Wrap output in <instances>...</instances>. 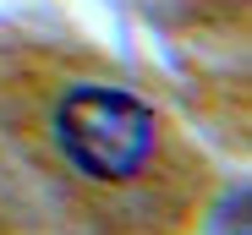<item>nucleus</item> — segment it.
<instances>
[{
	"instance_id": "1",
	"label": "nucleus",
	"mask_w": 252,
	"mask_h": 235,
	"mask_svg": "<svg viewBox=\"0 0 252 235\" xmlns=\"http://www.w3.org/2000/svg\"><path fill=\"white\" fill-rule=\"evenodd\" d=\"M55 153L94 186L137 181L159 153V115L126 88L110 82H77L50 109Z\"/></svg>"
}]
</instances>
